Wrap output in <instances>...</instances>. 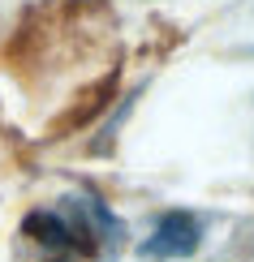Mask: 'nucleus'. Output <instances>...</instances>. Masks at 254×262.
Segmentation results:
<instances>
[{
	"label": "nucleus",
	"instance_id": "f257e3e1",
	"mask_svg": "<svg viewBox=\"0 0 254 262\" xmlns=\"http://www.w3.org/2000/svg\"><path fill=\"white\" fill-rule=\"evenodd\" d=\"M198 241H203V220L190 211H168L160 215L155 228H151V236L138 245V258L147 262H172V258H190Z\"/></svg>",
	"mask_w": 254,
	"mask_h": 262
}]
</instances>
